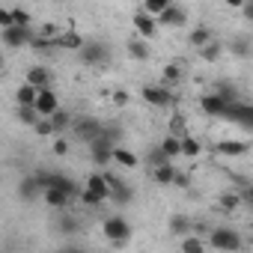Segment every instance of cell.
<instances>
[{
    "mask_svg": "<svg viewBox=\"0 0 253 253\" xmlns=\"http://www.w3.org/2000/svg\"><path fill=\"white\" fill-rule=\"evenodd\" d=\"M33 131L39 134V137H54L57 134V128H54V122H51V116H42L36 125H33Z\"/></svg>",
    "mask_w": 253,
    "mask_h": 253,
    "instance_id": "obj_32",
    "label": "cell"
},
{
    "mask_svg": "<svg viewBox=\"0 0 253 253\" xmlns=\"http://www.w3.org/2000/svg\"><path fill=\"white\" fill-rule=\"evenodd\" d=\"M182 155L185 158H197L200 155V143L194 137H182Z\"/></svg>",
    "mask_w": 253,
    "mask_h": 253,
    "instance_id": "obj_37",
    "label": "cell"
},
{
    "mask_svg": "<svg viewBox=\"0 0 253 253\" xmlns=\"http://www.w3.org/2000/svg\"><path fill=\"white\" fill-rule=\"evenodd\" d=\"M250 247H253V235H250Z\"/></svg>",
    "mask_w": 253,
    "mask_h": 253,
    "instance_id": "obj_50",
    "label": "cell"
},
{
    "mask_svg": "<svg viewBox=\"0 0 253 253\" xmlns=\"http://www.w3.org/2000/svg\"><path fill=\"white\" fill-rule=\"evenodd\" d=\"M211 39H214V33H211L209 27H194V30H191V36H188V45L200 51V48H203V45H209Z\"/></svg>",
    "mask_w": 253,
    "mask_h": 253,
    "instance_id": "obj_24",
    "label": "cell"
},
{
    "mask_svg": "<svg viewBox=\"0 0 253 253\" xmlns=\"http://www.w3.org/2000/svg\"><path fill=\"white\" fill-rule=\"evenodd\" d=\"M57 226H60V232H66V235H72V232H78V229H81L78 217H72V214H63V217L57 220Z\"/></svg>",
    "mask_w": 253,
    "mask_h": 253,
    "instance_id": "obj_36",
    "label": "cell"
},
{
    "mask_svg": "<svg viewBox=\"0 0 253 253\" xmlns=\"http://www.w3.org/2000/svg\"><path fill=\"white\" fill-rule=\"evenodd\" d=\"M81 203H84V206H92V209H98V206H101L104 200H101L98 194H92L89 188H84V191H81Z\"/></svg>",
    "mask_w": 253,
    "mask_h": 253,
    "instance_id": "obj_41",
    "label": "cell"
},
{
    "mask_svg": "<svg viewBox=\"0 0 253 253\" xmlns=\"http://www.w3.org/2000/svg\"><path fill=\"white\" fill-rule=\"evenodd\" d=\"M131 24H134V30H137V36H143V39H152L155 33H158V15H152V12H146V9H137L134 15H131Z\"/></svg>",
    "mask_w": 253,
    "mask_h": 253,
    "instance_id": "obj_9",
    "label": "cell"
},
{
    "mask_svg": "<svg viewBox=\"0 0 253 253\" xmlns=\"http://www.w3.org/2000/svg\"><path fill=\"white\" fill-rule=\"evenodd\" d=\"M158 24H164V27H185V24H188V12H185L182 6L170 3V6L158 15Z\"/></svg>",
    "mask_w": 253,
    "mask_h": 253,
    "instance_id": "obj_14",
    "label": "cell"
},
{
    "mask_svg": "<svg viewBox=\"0 0 253 253\" xmlns=\"http://www.w3.org/2000/svg\"><path fill=\"white\" fill-rule=\"evenodd\" d=\"M36 39V33L24 24H12V27H3V45L6 48H30V42Z\"/></svg>",
    "mask_w": 253,
    "mask_h": 253,
    "instance_id": "obj_8",
    "label": "cell"
},
{
    "mask_svg": "<svg viewBox=\"0 0 253 253\" xmlns=\"http://www.w3.org/2000/svg\"><path fill=\"white\" fill-rule=\"evenodd\" d=\"M209 244H211L214 250H241V247H244L241 235H238L235 229H229V226H217V229H211Z\"/></svg>",
    "mask_w": 253,
    "mask_h": 253,
    "instance_id": "obj_4",
    "label": "cell"
},
{
    "mask_svg": "<svg viewBox=\"0 0 253 253\" xmlns=\"http://www.w3.org/2000/svg\"><path fill=\"white\" fill-rule=\"evenodd\" d=\"M128 57L131 60H137V63H146L149 57H152V51H149V45H146V39L143 36H137V39H128Z\"/></svg>",
    "mask_w": 253,
    "mask_h": 253,
    "instance_id": "obj_17",
    "label": "cell"
},
{
    "mask_svg": "<svg viewBox=\"0 0 253 253\" xmlns=\"http://www.w3.org/2000/svg\"><path fill=\"white\" fill-rule=\"evenodd\" d=\"M241 12H244V18H247V21H253V0H247V3L241 6Z\"/></svg>",
    "mask_w": 253,
    "mask_h": 253,
    "instance_id": "obj_46",
    "label": "cell"
},
{
    "mask_svg": "<svg viewBox=\"0 0 253 253\" xmlns=\"http://www.w3.org/2000/svg\"><path fill=\"white\" fill-rule=\"evenodd\" d=\"M86 188H89L92 194H98L101 200H110V182H107L104 173H92V176L86 179Z\"/></svg>",
    "mask_w": 253,
    "mask_h": 253,
    "instance_id": "obj_19",
    "label": "cell"
},
{
    "mask_svg": "<svg viewBox=\"0 0 253 253\" xmlns=\"http://www.w3.org/2000/svg\"><path fill=\"white\" fill-rule=\"evenodd\" d=\"M12 24H15L12 9H3V12H0V27H12Z\"/></svg>",
    "mask_w": 253,
    "mask_h": 253,
    "instance_id": "obj_43",
    "label": "cell"
},
{
    "mask_svg": "<svg viewBox=\"0 0 253 253\" xmlns=\"http://www.w3.org/2000/svg\"><path fill=\"white\" fill-rule=\"evenodd\" d=\"M140 92H143V101L152 104V107H170V104H173L170 84H146Z\"/></svg>",
    "mask_w": 253,
    "mask_h": 253,
    "instance_id": "obj_6",
    "label": "cell"
},
{
    "mask_svg": "<svg viewBox=\"0 0 253 253\" xmlns=\"http://www.w3.org/2000/svg\"><path fill=\"white\" fill-rule=\"evenodd\" d=\"M241 200H244V197H241L238 191H235V194H223V197H220V206H223L226 211H232V209H238V206H241Z\"/></svg>",
    "mask_w": 253,
    "mask_h": 253,
    "instance_id": "obj_40",
    "label": "cell"
},
{
    "mask_svg": "<svg viewBox=\"0 0 253 253\" xmlns=\"http://www.w3.org/2000/svg\"><path fill=\"white\" fill-rule=\"evenodd\" d=\"M30 48H33L36 54H51V51L60 48V45H57V36H45V33H42V36H36V39L30 42Z\"/></svg>",
    "mask_w": 253,
    "mask_h": 253,
    "instance_id": "obj_26",
    "label": "cell"
},
{
    "mask_svg": "<svg viewBox=\"0 0 253 253\" xmlns=\"http://www.w3.org/2000/svg\"><path fill=\"white\" fill-rule=\"evenodd\" d=\"M101 131H104V122H98L95 116H75L69 134H72L75 140H81V143H92Z\"/></svg>",
    "mask_w": 253,
    "mask_h": 253,
    "instance_id": "obj_3",
    "label": "cell"
},
{
    "mask_svg": "<svg viewBox=\"0 0 253 253\" xmlns=\"http://www.w3.org/2000/svg\"><path fill=\"white\" fill-rule=\"evenodd\" d=\"M223 119H229V122H235L238 128H244V131H253V104L250 101H232L229 107H226V116Z\"/></svg>",
    "mask_w": 253,
    "mask_h": 253,
    "instance_id": "obj_5",
    "label": "cell"
},
{
    "mask_svg": "<svg viewBox=\"0 0 253 253\" xmlns=\"http://www.w3.org/2000/svg\"><path fill=\"white\" fill-rule=\"evenodd\" d=\"M113 161L122 164V167H128V170L137 167V155H134L131 149H125V146H116V149H113Z\"/></svg>",
    "mask_w": 253,
    "mask_h": 253,
    "instance_id": "obj_28",
    "label": "cell"
},
{
    "mask_svg": "<svg viewBox=\"0 0 253 253\" xmlns=\"http://www.w3.org/2000/svg\"><path fill=\"white\" fill-rule=\"evenodd\" d=\"M12 18H15V24H24V27H30V12L27 9H12Z\"/></svg>",
    "mask_w": 253,
    "mask_h": 253,
    "instance_id": "obj_42",
    "label": "cell"
},
{
    "mask_svg": "<svg viewBox=\"0 0 253 253\" xmlns=\"http://www.w3.org/2000/svg\"><path fill=\"white\" fill-rule=\"evenodd\" d=\"M24 81H30V84L39 86V89H51V86H54V72H51L48 66H30Z\"/></svg>",
    "mask_w": 253,
    "mask_h": 253,
    "instance_id": "obj_13",
    "label": "cell"
},
{
    "mask_svg": "<svg viewBox=\"0 0 253 253\" xmlns=\"http://www.w3.org/2000/svg\"><path fill=\"white\" fill-rule=\"evenodd\" d=\"M101 232L107 235V241L113 247H125V244H128V238H131V223L125 220L122 214H110V217H104Z\"/></svg>",
    "mask_w": 253,
    "mask_h": 253,
    "instance_id": "obj_2",
    "label": "cell"
},
{
    "mask_svg": "<svg viewBox=\"0 0 253 253\" xmlns=\"http://www.w3.org/2000/svg\"><path fill=\"white\" fill-rule=\"evenodd\" d=\"M113 149H116V143H113L107 134H98V137L89 143V152H92V164H95V167H107V164L113 161Z\"/></svg>",
    "mask_w": 253,
    "mask_h": 253,
    "instance_id": "obj_7",
    "label": "cell"
},
{
    "mask_svg": "<svg viewBox=\"0 0 253 253\" xmlns=\"http://www.w3.org/2000/svg\"><path fill=\"white\" fill-rule=\"evenodd\" d=\"M176 176H179V173H176V167H173L170 161H167V164L152 167V179H155L158 185H173V182H176Z\"/></svg>",
    "mask_w": 253,
    "mask_h": 253,
    "instance_id": "obj_22",
    "label": "cell"
},
{
    "mask_svg": "<svg viewBox=\"0 0 253 253\" xmlns=\"http://www.w3.org/2000/svg\"><path fill=\"white\" fill-rule=\"evenodd\" d=\"M179 78H182V66L179 63H167L164 66V84H179Z\"/></svg>",
    "mask_w": 253,
    "mask_h": 253,
    "instance_id": "obj_34",
    "label": "cell"
},
{
    "mask_svg": "<svg viewBox=\"0 0 253 253\" xmlns=\"http://www.w3.org/2000/svg\"><path fill=\"white\" fill-rule=\"evenodd\" d=\"M51 122H54V128H57V134H66V131H72V122H75V116H72V110H54L51 113Z\"/></svg>",
    "mask_w": 253,
    "mask_h": 253,
    "instance_id": "obj_20",
    "label": "cell"
},
{
    "mask_svg": "<svg viewBox=\"0 0 253 253\" xmlns=\"http://www.w3.org/2000/svg\"><path fill=\"white\" fill-rule=\"evenodd\" d=\"M57 45H60V48H66V51H81V48L86 45V39H84L81 33L69 30V33H60V36H57Z\"/></svg>",
    "mask_w": 253,
    "mask_h": 253,
    "instance_id": "obj_21",
    "label": "cell"
},
{
    "mask_svg": "<svg viewBox=\"0 0 253 253\" xmlns=\"http://www.w3.org/2000/svg\"><path fill=\"white\" fill-rule=\"evenodd\" d=\"M113 104H119V107H122V104H128V92L116 89V92H113Z\"/></svg>",
    "mask_w": 253,
    "mask_h": 253,
    "instance_id": "obj_44",
    "label": "cell"
},
{
    "mask_svg": "<svg viewBox=\"0 0 253 253\" xmlns=\"http://www.w3.org/2000/svg\"><path fill=\"white\" fill-rule=\"evenodd\" d=\"M36 98H39V86H33L30 81H24V84L15 89V101H18V104H36Z\"/></svg>",
    "mask_w": 253,
    "mask_h": 253,
    "instance_id": "obj_23",
    "label": "cell"
},
{
    "mask_svg": "<svg viewBox=\"0 0 253 253\" xmlns=\"http://www.w3.org/2000/svg\"><path fill=\"white\" fill-rule=\"evenodd\" d=\"M250 211H253V203H250Z\"/></svg>",
    "mask_w": 253,
    "mask_h": 253,
    "instance_id": "obj_51",
    "label": "cell"
},
{
    "mask_svg": "<svg viewBox=\"0 0 253 253\" xmlns=\"http://www.w3.org/2000/svg\"><path fill=\"white\" fill-rule=\"evenodd\" d=\"M45 194V188H42V182H39V176L33 173V176H24L21 182H18V197L24 200V203H33V200H39Z\"/></svg>",
    "mask_w": 253,
    "mask_h": 253,
    "instance_id": "obj_12",
    "label": "cell"
},
{
    "mask_svg": "<svg viewBox=\"0 0 253 253\" xmlns=\"http://www.w3.org/2000/svg\"><path fill=\"white\" fill-rule=\"evenodd\" d=\"M167 161H173V158L164 152V146H155V149L146 155V164H152V167H158V164H167Z\"/></svg>",
    "mask_w": 253,
    "mask_h": 253,
    "instance_id": "obj_35",
    "label": "cell"
},
{
    "mask_svg": "<svg viewBox=\"0 0 253 253\" xmlns=\"http://www.w3.org/2000/svg\"><path fill=\"white\" fill-rule=\"evenodd\" d=\"M54 152H57V155H66V152H69V140H57V143H54Z\"/></svg>",
    "mask_w": 253,
    "mask_h": 253,
    "instance_id": "obj_45",
    "label": "cell"
},
{
    "mask_svg": "<svg viewBox=\"0 0 253 253\" xmlns=\"http://www.w3.org/2000/svg\"><path fill=\"white\" fill-rule=\"evenodd\" d=\"M214 92H220L229 104H232V101H238V89H235L229 81H217V84H214Z\"/></svg>",
    "mask_w": 253,
    "mask_h": 253,
    "instance_id": "obj_33",
    "label": "cell"
},
{
    "mask_svg": "<svg viewBox=\"0 0 253 253\" xmlns=\"http://www.w3.org/2000/svg\"><path fill=\"white\" fill-rule=\"evenodd\" d=\"M36 110L42 116H51L54 110H60V98L54 89H39V98H36Z\"/></svg>",
    "mask_w": 253,
    "mask_h": 253,
    "instance_id": "obj_15",
    "label": "cell"
},
{
    "mask_svg": "<svg viewBox=\"0 0 253 253\" xmlns=\"http://www.w3.org/2000/svg\"><path fill=\"white\" fill-rule=\"evenodd\" d=\"M226 107H229V101H226L220 92H209V95L200 98V110H203L206 116H217V119H223V116H226Z\"/></svg>",
    "mask_w": 253,
    "mask_h": 253,
    "instance_id": "obj_11",
    "label": "cell"
},
{
    "mask_svg": "<svg viewBox=\"0 0 253 253\" xmlns=\"http://www.w3.org/2000/svg\"><path fill=\"white\" fill-rule=\"evenodd\" d=\"M161 146H164V152H167L170 158H182V137H179V134H167V137L161 140Z\"/></svg>",
    "mask_w": 253,
    "mask_h": 253,
    "instance_id": "obj_30",
    "label": "cell"
},
{
    "mask_svg": "<svg viewBox=\"0 0 253 253\" xmlns=\"http://www.w3.org/2000/svg\"><path fill=\"white\" fill-rule=\"evenodd\" d=\"M42 200H45V203H48L51 209H60V211H63V209H66V206H69V203H72L75 197H72V194H66L63 188H54V185H51V188H45Z\"/></svg>",
    "mask_w": 253,
    "mask_h": 253,
    "instance_id": "obj_16",
    "label": "cell"
},
{
    "mask_svg": "<svg viewBox=\"0 0 253 253\" xmlns=\"http://www.w3.org/2000/svg\"><path fill=\"white\" fill-rule=\"evenodd\" d=\"M104 176H107V182H110V200H113L116 206H128V203L134 200V191H131V185L125 182V179L110 176V173H104Z\"/></svg>",
    "mask_w": 253,
    "mask_h": 253,
    "instance_id": "obj_10",
    "label": "cell"
},
{
    "mask_svg": "<svg viewBox=\"0 0 253 253\" xmlns=\"http://www.w3.org/2000/svg\"><path fill=\"white\" fill-rule=\"evenodd\" d=\"M194 229V220L188 217V214H173L170 217V232L173 235H185V232H191Z\"/></svg>",
    "mask_w": 253,
    "mask_h": 253,
    "instance_id": "obj_27",
    "label": "cell"
},
{
    "mask_svg": "<svg viewBox=\"0 0 253 253\" xmlns=\"http://www.w3.org/2000/svg\"><path fill=\"white\" fill-rule=\"evenodd\" d=\"M214 149H217L220 155H229V158H241V155L250 152V146H247L244 140H220Z\"/></svg>",
    "mask_w": 253,
    "mask_h": 253,
    "instance_id": "obj_18",
    "label": "cell"
},
{
    "mask_svg": "<svg viewBox=\"0 0 253 253\" xmlns=\"http://www.w3.org/2000/svg\"><path fill=\"white\" fill-rule=\"evenodd\" d=\"M15 116H18L21 125H36V122L42 119V113L36 110V104H18V113H15Z\"/></svg>",
    "mask_w": 253,
    "mask_h": 253,
    "instance_id": "obj_25",
    "label": "cell"
},
{
    "mask_svg": "<svg viewBox=\"0 0 253 253\" xmlns=\"http://www.w3.org/2000/svg\"><path fill=\"white\" fill-rule=\"evenodd\" d=\"M110 57H113V51L104 39H86V45L78 51V60L84 66H107Z\"/></svg>",
    "mask_w": 253,
    "mask_h": 253,
    "instance_id": "obj_1",
    "label": "cell"
},
{
    "mask_svg": "<svg viewBox=\"0 0 253 253\" xmlns=\"http://www.w3.org/2000/svg\"><path fill=\"white\" fill-rule=\"evenodd\" d=\"M203 247H206V241L197 238V235H188V238L182 241V250H185V253H200Z\"/></svg>",
    "mask_w": 253,
    "mask_h": 253,
    "instance_id": "obj_38",
    "label": "cell"
},
{
    "mask_svg": "<svg viewBox=\"0 0 253 253\" xmlns=\"http://www.w3.org/2000/svg\"><path fill=\"white\" fill-rule=\"evenodd\" d=\"M223 3H226V6H235V9H241V6L247 3V0H223Z\"/></svg>",
    "mask_w": 253,
    "mask_h": 253,
    "instance_id": "obj_48",
    "label": "cell"
},
{
    "mask_svg": "<svg viewBox=\"0 0 253 253\" xmlns=\"http://www.w3.org/2000/svg\"><path fill=\"white\" fill-rule=\"evenodd\" d=\"M173 185H179V188H188V176H182V173H179V176H176V182H173Z\"/></svg>",
    "mask_w": 253,
    "mask_h": 253,
    "instance_id": "obj_49",
    "label": "cell"
},
{
    "mask_svg": "<svg viewBox=\"0 0 253 253\" xmlns=\"http://www.w3.org/2000/svg\"><path fill=\"white\" fill-rule=\"evenodd\" d=\"M167 6H170V0H143V9L152 12V15H161Z\"/></svg>",
    "mask_w": 253,
    "mask_h": 253,
    "instance_id": "obj_39",
    "label": "cell"
},
{
    "mask_svg": "<svg viewBox=\"0 0 253 253\" xmlns=\"http://www.w3.org/2000/svg\"><path fill=\"white\" fill-rule=\"evenodd\" d=\"M241 197H244L247 203H253V182H247V185H244V194H241Z\"/></svg>",
    "mask_w": 253,
    "mask_h": 253,
    "instance_id": "obj_47",
    "label": "cell"
},
{
    "mask_svg": "<svg viewBox=\"0 0 253 253\" xmlns=\"http://www.w3.org/2000/svg\"><path fill=\"white\" fill-rule=\"evenodd\" d=\"M220 51H223V45H220L217 39H211L209 45H203V48H200V57H203V60H209V63H214V60L220 57Z\"/></svg>",
    "mask_w": 253,
    "mask_h": 253,
    "instance_id": "obj_31",
    "label": "cell"
},
{
    "mask_svg": "<svg viewBox=\"0 0 253 253\" xmlns=\"http://www.w3.org/2000/svg\"><path fill=\"white\" fill-rule=\"evenodd\" d=\"M229 51H232L235 57H241V60H247V57L253 54V45H250V42H247L244 36H235V39L229 42Z\"/></svg>",
    "mask_w": 253,
    "mask_h": 253,
    "instance_id": "obj_29",
    "label": "cell"
}]
</instances>
